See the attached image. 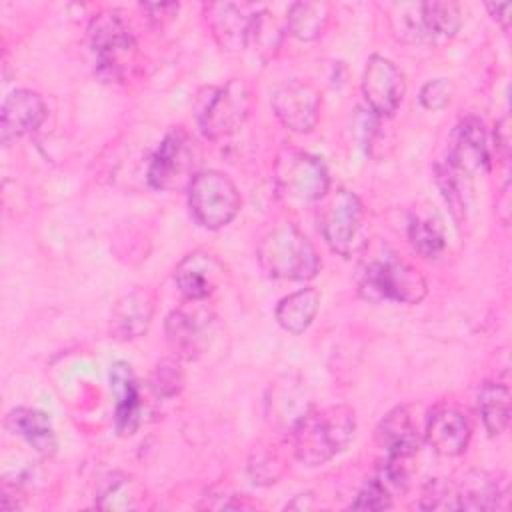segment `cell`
<instances>
[{"mask_svg": "<svg viewBox=\"0 0 512 512\" xmlns=\"http://www.w3.org/2000/svg\"><path fill=\"white\" fill-rule=\"evenodd\" d=\"M356 416L346 404L312 410L292 430L294 454L306 466H322L354 438Z\"/></svg>", "mask_w": 512, "mask_h": 512, "instance_id": "cell-1", "label": "cell"}, {"mask_svg": "<svg viewBox=\"0 0 512 512\" xmlns=\"http://www.w3.org/2000/svg\"><path fill=\"white\" fill-rule=\"evenodd\" d=\"M358 290L366 300L372 302H400L418 304L424 300L428 286L424 276L400 260L394 252H378L364 260L358 276Z\"/></svg>", "mask_w": 512, "mask_h": 512, "instance_id": "cell-2", "label": "cell"}, {"mask_svg": "<svg viewBox=\"0 0 512 512\" xmlns=\"http://www.w3.org/2000/svg\"><path fill=\"white\" fill-rule=\"evenodd\" d=\"M262 272L278 280H310L320 270L314 244L292 224L270 230L256 250Z\"/></svg>", "mask_w": 512, "mask_h": 512, "instance_id": "cell-3", "label": "cell"}, {"mask_svg": "<svg viewBox=\"0 0 512 512\" xmlns=\"http://www.w3.org/2000/svg\"><path fill=\"white\" fill-rule=\"evenodd\" d=\"M460 8L448 0L400 2L390 8V26L398 40L410 44H444L460 30Z\"/></svg>", "mask_w": 512, "mask_h": 512, "instance_id": "cell-4", "label": "cell"}, {"mask_svg": "<svg viewBox=\"0 0 512 512\" xmlns=\"http://www.w3.org/2000/svg\"><path fill=\"white\" fill-rule=\"evenodd\" d=\"M274 184L288 206L302 208L328 194L330 176L318 156L302 150H284L274 164Z\"/></svg>", "mask_w": 512, "mask_h": 512, "instance_id": "cell-5", "label": "cell"}, {"mask_svg": "<svg viewBox=\"0 0 512 512\" xmlns=\"http://www.w3.org/2000/svg\"><path fill=\"white\" fill-rule=\"evenodd\" d=\"M324 198L326 202L320 210L318 222L326 244L344 258L360 254L368 246V232L360 198L346 188H338Z\"/></svg>", "mask_w": 512, "mask_h": 512, "instance_id": "cell-6", "label": "cell"}, {"mask_svg": "<svg viewBox=\"0 0 512 512\" xmlns=\"http://www.w3.org/2000/svg\"><path fill=\"white\" fill-rule=\"evenodd\" d=\"M90 40L96 66L102 76L110 80H124L136 66L138 50L134 34L116 10L102 12L92 20Z\"/></svg>", "mask_w": 512, "mask_h": 512, "instance_id": "cell-7", "label": "cell"}, {"mask_svg": "<svg viewBox=\"0 0 512 512\" xmlns=\"http://www.w3.org/2000/svg\"><path fill=\"white\" fill-rule=\"evenodd\" d=\"M240 204V192L224 172H198L188 186L190 214L208 230H218L230 224L236 218Z\"/></svg>", "mask_w": 512, "mask_h": 512, "instance_id": "cell-8", "label": "cell"}, {"mask_svg": "<svg viewBox=\"0 0 512 512\" xmlns=\"http://www.w3.org/2000/svg\"><path fill=\"white\" fill-rule=\"evenodd\" d=\"M500 482L484 470L466 472L458 484L434 480L426 486L422 506L428 510H494L500 506Z\"/></svg>", "mask_w": 512, "mask_h": 512, "instance_id": "cell-9", "label": "cell"}, {"mask_svg": "<svg viewBox=\"0 0 512 512\" xmlns=\"http://www.w3.org/2000/svg\"><path fill=\"white\" fill-rule=\"evenodd\" d=\"M208 96H200V106L196 112L198 126L202 134L210 140H218L234 134L248 118L252 96L248 86L232 78L224 86L208 88Z\"/></svg>", "mask_w": 512, "mask_h": 512, "instance_id": "cell-10", "label": "cell"}, {"mask_svg": "<svg viewBox=\"0 0 512 512\" xmlns=\"http://www.w3.org/2000/svg\"><path fill=\"white\" fill-rule=\"evenodd\" d=\"M198 164L200 150L194 138L186 130L174 128L164 136L150 160L148 182L156 190L188 188L198 174Z\"/></svg>", "mask_w": 512, "mask_h": 512, "instance_id": "cell-11", "label": "cell"}, {"mask_svg": "<svg viewBox=\"0 0 512 512\" xmlns=\"http://www.w3.org/2000/svg\"><path fill=\"white\" fill-rule=\"evenodd\" d=\"M214 312L202 300H186L166 318V338L178 358H200L214 340Z\"/></svg>", "mask_w": 512, "mask_h": 512, "instance_id": "cell-12", "label": "cell"}, {"mask_svg": "<svg viewBox=\"0 0 512 512\" xmlns=\"http://www.w3.org/2000/svg\"><path fill=\"white\" fill-rule=\"evenodd\" d=\"M362 94L376 116H392L406 94L404 74L392 60L374 54L364 68Z\"/></svg>", "mask_w": 512, "mask_h": 512, "instance_id": "cell-13", "label": "cell"}, {"mask_svg": "<svg viewBox=\"0 0 512 512\" xmlns=\"http://www.w3.org/2000/svg\"><path fill=\"white\" fill-rule=\"evenodd\" d=\"M276 118L292 132H310L320 114V92L304 80H288L272 92Z\"/></svg>", "mask_w": 512, "mask_h": 512, "instance_id": "cell-14", "label": "cell"}, {"mask_svg": "<svg viewBox=\"0 0 512 512\" xmlns=\"http://www.w3.org/2000/svg\"><path fill=\"white\" fill-rule=\"evenodd\" d=\"M308 412L310 392L302 378L284 374L270 384L266 396V416L274 428L292 434V430Z\"/></svg>", "mask_w": 512, "mask_h": 512, "instance_id": "cell-15", "label": "cell"}, {"mask_svg": "<svg viewBox=\"0 0 512 512\" xmlns=\"http://www.w3.org/2000/svg\"><path fill=\"white\" fill-rule=\"evenodd\" d=\"M224 264L208 250L186 254L174 268V282L186 300H204L224 282Z\"/></svg>", "mask_w": 512, "mask_h": 512, "instance_id": "cell-16", "label": "cell"}, {"mask_svg": "<svg viewBox=\"0 0 512 512\" xmlns=\"http://www.w3.org/2000/svg\"><path fill=\"white\" fill-rule=\"evenodd\" d=\"M446 162L470 178L488 168L490 150H488L486 130L480 118L468 116L460 120V124L454 130V138H452V146Z\"/></svg>", "mask_w": 512, "mask_h": 512, "instance_id": "cell-17", "label": "cell"}, {"mask_svg": "<svg viewBox=\"0 0 512 512\" xmlns=\"http://www.w3.org/2000/svg\"><path fill=\"white\" fill-rule=\"evenodd\" d=\"M426 442L440 456H460L472 438V426L468 416L456 406L436 408L424 430Z\"/></svg>", "mask_w": 512, "mask_h": 512, "instance_id": "cell-18", "label": "cell"}, {"mask_svg": "<svg viewBox=\"0 0 512 512\" xmlns=\"http://www.w3.org/2000/svg\"><path fill=\"white\" fill-rule=\"evenodd\" d=\"M46 118V106L40 94L20 88L6 96L2 104V142L8 144L24 134L34 132Z\"/></svg>", "mask_w": 512, "mask_h": 512, "instance_id": "cell-19", "label": "cell"}, {"mask_svg": "<svg viewBox=\"0 0 512 512\" xmlns=\"http://www.w3.org/2000/svg\"><path fill=\"white\" fill-rule=\"evenodd\" d=\"M204 14L212 36L222 50L238 52L246 48L254 12H246L244 6L232 2H214L204 6Z\"/></svg>", "mask_w": 512, "mask_h": 512, "instance_id": "cell-20", "label": "cell"}, {"mask_svg": "<svg viewBox=\"0 0 512 512\" xmlns=\"http://www.w3.org/2000/svg\"><path fill=\"white\" fill-rule=\"evenodd\" d=\"M110 386L114 392V424L120 434H134L140 424L142 402L136 376L126 362H114L110 370Z\"/></svg>", "mask_w": 512, "mask_h": 512, "instance_id": "cell-21", "label": "cell"}, {"mask_svg": "<svg viewBox=\"0 0 512 512\" xmlns=\"http://www.w3.org/2000/svg\"><path fill=\"white\" fill-rule=\"evenodd\" d=\"M376 442L392 458H412L418 452L420 436L416 422L406 406L390 410L376 428Z\"/></svg>", "mask_w": 512, "mask_h": 512, "instance_id": "cell-22", "label": "cell"}, {"mask_svg": "<svg viewBox=\"0 0 512 512\" xmlns=\"http://www.w3.org/2000/svg\"><path fill=\"white\" fill-rule=\"evenodd\" d=\"M154 314V298L144 288H134L124 294L112 310V332L120 340L142 336Z\"/></svg>", "mask_w": 512, "mask_h": 512, "instance_id": "cell-23", "label": "cell"}, {"mask_svg": "<svg viewBox=\"0 0 512 512\" xmlns=\"http://www.w3.org/2000/svg\"><path fill=\"white\" fill-rule=\"evenodd\" d=\"M6 428L24 438L40 456H52L58 440L46 412L34 408H14L6 416Z\"/></svg>", "mask_w": 512, "mask_h": 512, "instance_id": "cell-24", "label": "cell"}, {"mask_svg": "<svg viewBox=\"0 0 512 512\" xmlns=\"http://www.w3.org/2000/svg\"><path fill=\"white\" fill-rule=\"evenodd\" d=\"M320 306V294L316 288H302L276 306L278 324L290 334H302L314 320Z\"/></svg>", "mask_w": 512, "mask_h": 512, "instance_id": "cell-25", "label": "cell"}, {"mask_svg": "<svg viewBox=\"0 0 512 512\" xmlns=\"http://www.w3.org/2000/svg\"><path fill=\"white\" fill-rule=\"evenodd\" d=\"M478 412L490 436H498L510 422V388L500 382H484L478 390Z\"/></svg>", "mask_w": 512, "mask_h": 512, "instance_id": "cell-26", "label": "cell"}, {"mask_svg": "<svg viewBox=\"0 0 512 512\" xmlns=\"http://www.w3.org/2000/svg\"><path fill=\"white\" fill-rule=\"evenodd\" d=\"M330 18V6L326 2H296L286 16V32L298 40L318 38Z\"/></svg>", "mask_w": 512, "mask_h": 512, "instance_id": "cell-27", "label": "cell"}, {"mask_svg": "<svg viewBox=\"0 0 512 512\" xmlns=\"http://www.w3.org/2000/svg\"><path fill=\"white\" fill-rule=\"evenodd\" d=\"M436 180L438 186L452 210V216L456 222H466L468 208H470V198H472V186H470V176L454 168L452 164L444 162L436 168Z\"/></svg>", "mask_w": 512, "mask_h": 512, "instance_id": "cell-28", "label": "cell"}, {"mask_svg": "<svg viewBox=\"0 0 512 512\" xmlns=\"http://www.w3.org/2000/svg\"><path fill=\"white\" fill-rule=\"evenodd\" d=\"M282 32H284L282 26L276 22V18L268 10L254 12L246 48H252L254 54H258L264 62H268L280 48Z\"/></svg>", "mask_w": 512, "mask_h": 512, "instance_id": "cell-29", "label": "cell"}, {"mask_svg": "<svg viewBox=\"0 0 512 512\" xmlns=\"http://www.w3.org/2000/svg\"><path fill=\"white\" fill-rule=\"evenodd\" d=\"M408 240L422 258H436L444 250V232L438 220L428 216L410 218Z\"/></svg>", "mask_w": 512, "mask_h": 512, "instance_id": "cell-30", "label": "cell"}, {"mask_svg": "<svg viewBox=\"0 0 512 512\" xmlns=\"http://www.w3.org/2000/svg\"><path fill=\"white\" fill-rule=\"evenodd\" d=\"M150 386L162 398L176 396L184 386V374H182L178 362L176 360H162L156 366V370L150 378Z\"/></svg>", "mask_w": 512, "mask_h": 512, "instance_id": "cell-31", "label": "cell"}, {"mask_svg": "<svg viewBox=\"0 0 512 512\" xmlns=\"http://www.w3.org/2000/svg\"><path fill=\"white\" fill-rule=\"evenodd\" d=\"M392 502H394V498L390 496V492L378 480H374L370 476L350 508H354V510H384V508H390Z\"/></svg>", "mask_w": 512, "mask_h": 512, "instance_id": "cell-32", "label": "cell"}, {"mask_svg": "<svg viewBox=\"0 0 512 512\" xmlns=\"http://www.w3.org/2000/svg\"><path fill=\"white\" fill-rule=\"evenodd\" d=\"M454 94V86L448 78H436L422 86L420 90V104L426 110H442L450 104Z\"/></svg>", "mask_w": 512, "mask_h": 512, "instance_id": "cell-33", "label": "cell"}, {"mask_svg": "<svg viewBox=\"0 0 512 512\" xmlns=\"http://www.w3.org/2000/svg\"><path fill=\"white\" fill-rule=\"evenodd\" d=\"M250 474H252L254 482H258V484L276 482V478L282 474L280 458H278V456H272V454L258 456L256 462L250 464Z\"/></svg>", "mask_w": 512, "mask_h": 512, "instance_id": "cell-34", "label": "cell"}, {"mask_svg": "<svg viewBox=\"0 0 512 512\" xmlns=\"http://www.w3.org/2000/svg\"><path fill=\"white\" fill-rule=\"evenodd\" d=\"M486 8H488V12L492 14V18L496 20V22H500V26L504 28V30H508V12H510V2H504V4H486Z\"/></svg>", "mask_w": 512, "mask_h": 512, "instance_id": "cell-35", "label": "cell"}]
</instances>
